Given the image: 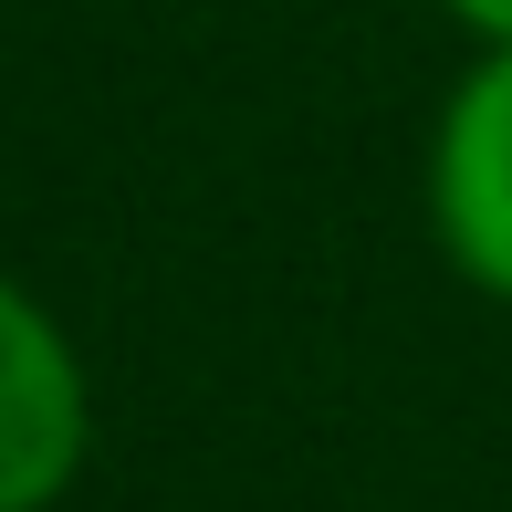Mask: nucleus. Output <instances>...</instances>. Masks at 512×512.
<instances>
[{
    "instance_id": "f03ea898",
    "label": "nucleus",
    "mask_w": 512,
    "mask_h": 512,
    "mask_svg": "<svg viewBox=\"0 0 512 512\" xmlns=\"http://www.w3.org/2000/svg\"><path fill=\"white\" fill-rule=\"evenodd\" d=\"M429 230L471 293L512 304V42L471 63L429 136Z\"/></svg>"
},
{
    "instance_id": "f257e3e1",
    "label": "nucleus",
    "mask_w": 512,
    "mask_h": 512,
    "mask_svg": "<svg viewBox=\"0 0 512 512\" xmlns=\"http://www.w3.org/2000/svg\"><path fill=\"white\" fill-rule=\"evenodd\" d=\"M95 450V387L32 283L0 272V512H53Z\"/></svg>"
},
{
    "instance_id": "7ed1b4c3",
    "label": "nucleus",
    "mask_w": 512,
    "mask_h": 512,
    "mask_svg": "<svg viewBox=\"0 0 512 512\" xmlns=\"http://www.w3.org/2000/svg\"><path fill=\"white\" fill-rule=\"evenodd\" d=\"M439 11H450L460 32L481 42V53H492V42H512V0H439Z\"/></svg>"
}]
</instances>
